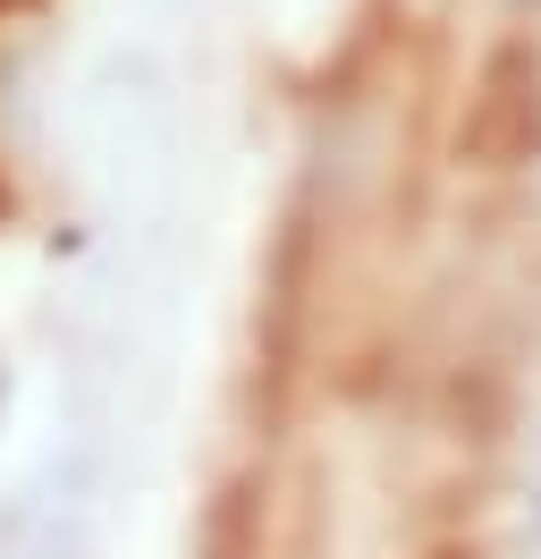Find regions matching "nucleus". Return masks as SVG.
Instances as JSON below:
<instances>
[{
    "label": "nucleus",
    "instance_id": "f257e3e1",
    "mask_svg": "<svg viewBox=\"0 0 541 559\" xmlns=\"http://www.w3.org/2000/svg\"><path fill=\"white\" fill-rule=\"evenodd\" d=\"M533 518H541V500H533Z\"/></svg>",
    "mask_w": 541,
    "mask_h": 559
}]
</instances>
